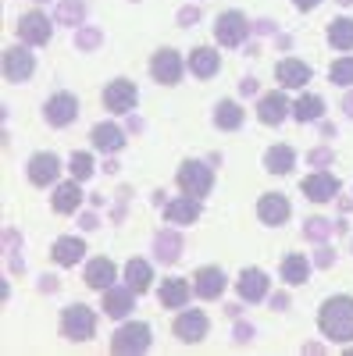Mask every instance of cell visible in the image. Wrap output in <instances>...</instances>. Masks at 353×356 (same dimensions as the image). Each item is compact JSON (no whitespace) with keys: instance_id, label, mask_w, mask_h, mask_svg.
I'll use <instances>...</instances> for the list:
<instances>
[{"instance_id":"obj_1","label":"cell","mask_w":353,"mask_h":356,"mask_svg":"<svg viewBox=\"0 0 353 356\" xmlns=\"http://www.w3.org/2000/svg\"><path fill=\"white\" fill-rule=\"evenodd\" d=\"M317 328L332 342H350L353 339V296H332L321 303Z\"/></svg>"},{"instance_id":"obj_2","label":"cell","mask_w":353,"mask_h":356,"mask_svg":"<svg viewBox=\"0 0 353 356\" xmlns=\"http://www.w3.org/2000/svg\"><path fill=\"white\" fill-rule=\"evenodd\" d=\"M61 335H65L68 342L93 339V335H97V317H93V310L82 307V303L65 307V314H61Z\"/></svg>"},{"instance_id":"obj_3","label":"cell","mask_w":353,"mask_h":356,"mask_svg":"<svg viewBox=\"0 0 353 356\" xmlns=\"http://www.w3.org/2000/svg\"><path fill=\"white\" fill-rule=\"evenodd\" d=\"M150 349V324H122L114 335H111V353H122V356H132V353H146Z\"/></svg>"},{"instance_id":"obj_4","label":"cell","mask_w":353,"mask_h":356,"mask_svg":"<svg viewBox=\"0 0 353 356\" xmlns=\"http://www.w3.org/2000/svg\"><path fill=\"white\" fill-rule=\"evenodd\" d=\"M250 36V22L243 11H225L218 15V25H214V40L221 47H243Z\"/></svg>"},{"instance_id":"obj_5","label":"cell","mask_w":353,"mask_h":356,"mask_svg":"<svg viewBox=\"0 0 353 356\" xmlns=\"http://www.w3.org/2000/svg\"><path fill=\"white\" fill-rule=\"evenodd\" d=\"M211 186H214V171L207 168V164H200V161H186L182 168H179V189L182 193H189V196H207L211 193Z\"/></svg>"},{"instance_id":"obj_6","label":"cell","mask_w":353,"mask_h":356,"mask_svg":"<svg viewBox=\"0 0 353 356\" xmlns=\"http://www.w3.org/2000/svg\"><path fill=\"white\" fill-rule=\"evenodd\" d=\"M207 328H211V321H207V314H200V310H182L179 317H175V339L186 342V346L207 339Z\"/></svg>"},{"instance_id":"obj_7","label":"cell","mask_w":353,"mask_h":356,"mask_svg":"<svg viewBox=\"0 0 353 356\" xmlns=\"http://www.w3.org/2000/svg\"><path fill=\"white\" fill-rule=\"evenodd\" d=\"M75 114H79V100H75L72 93H54V97L47 100V107H43L47 125H54V129L72 125V122H75Z\"/></svg>"},{"instance_id":"obj_8","label":"cell","mask_w":353,"mask_h":356,"mask_svg":"<svg viewBox=\"0 0 353 356\" xmlns=\"http://www.w3.org/2000/svg\"><path fill=\"white\" fill-rule=\"evenodd\" d=\"M136 86L129 82V79H114V82H107V89H104V107L107 111H114V114H129L132 107H136Z\"/></svg>"},{"instance_id":"obj_9","label":"cell","mask_w":353,"mask_h":356,"mask_svg":"<svg viewBox=\"0 0 353 356\" xmlns=\"http://www.w3.org/2000/svg\"><path fill=\"white\" fill-rule=\"evenodd\" d=\"M18 36L25 47H43L50 40V18L43 11H29L22 22H18Z\"/></svg>"},{"instance_id":"obj_10","label":"cell","mask_w":353,"mask_h":356,"mask_svg":"<svg viewBox=\"0 0 353 356\" xmlns=\"http://www.w3.org/2000/svg\"><path fill=\"white\" fill-rule=\"evenodd\" d=\"M25 171H29V182L33 186H54L57 175H61V161H57V154H33Z\"/></svg>"},{"instance_id":"obj_11","label":"cell","mask_w":353,"mask_h":356,"mask_svg":"<svg viewBox=\"0 0 353 356\" xmlns=\"http://www.w3.org/2000/svg\"><path fill=\"white\" fill-rule=\"evenodd\" d=\"M300 189H304V196L314 200V203H329L332 196H339V178L329 175V171H314V175L304 178Z\"/></svg>"},{"instance_id":"obj_12","label":"cell","mask_w":353,"mask_h":356,"mask_svg":"<svg viewBox=\"0 0 353 356\" xmlns=\"http://www.w3.org/2000/svg\"><path fill=\"white\" fill-rule=\"evenodd\" d=\"M150 75L164 86H175L182 79V57L175 54V50H157L154 54V61H150Z\"/></svg>"},{"instance_id":"obj_13","label":"cell","mask_w":353,"mask_h":356,"mask_svg":"<svg viewBox=\"0 0 353 356\" xmlns=\"http://www.w3.org/2000/svg\"><path fill=\"white\" fill-rule=\"evenodd\" d=\"M33 72H36V57L29 54L25 47H11V50H4V75H8L11 82H25Z\"/></svg>"},{"instance_id":"obj_14","label":"cell","mask_w":353,"mask_h":356,"mask_svg":"<svg viewBox=\"0 0 353 356\" xmlns=\"http://www.w3.org/2000/svg\"><path fill=\"white\" fill-rule=\"evenodd\" d=\"M257 218L264 221V225H285L289 221V200L282 196V193H264L260 196V203H257Z\"/></svg>"},{"instance_id":"obj_15","label":"cell","mask_w":353,"mask_h":356,"mask_svg":"<svg viewBox=\"0 0 353 356\" xmlns=\"http://www.w3.org/2000/svg\"><path fill=\"white\" fill-rule=\"evenodd\" d=\"M235 289H240V296L246 303H260V300H268V275L257 271V267H246L240 275V282H235Z\"/></svg>"},{"instance_id":"obj_16","label":"cell","mask_w":353,"mask_h":356,"mask_svg":"<svg viewBox=\"0 0 353 356\" xmlns=\"http://www.w3.org/2000/svg\"><path fill=\"white\" fill-rule=\"evenodd\" d=\"M275 79H279L282 89H300V86L311 82V68L304 61H297V57H285V61L275 65Z\"/></svg>"},{"instance_id":"obj_17","label":"cell","mask_w":353,"mask_h":356,"mask_svg":"<svg viewBox=\"0 0 353 356\" xmlns=\"http://www.w3.org/2000/svg\"><path fill=\"white\" fill-rule=\"evenodd\" d=\"M289 111H292V107H289V100H285L282 89H279V93L260 97V104H257V118H260L264 125H282Z\"/></svg>"},{"instance_id":"obj_18","label":"cell","mask_w":353,"mask_h":356,"mask_svg":"<svg viewBox=\"0 0 353 356\" xmlns=\"http://www.w3.org/2000/svg\"><path fill=\"white\" fill-rule=\"evenodd\" d=\"M114 278H118V267H114V260H107V257H97V260H90V264H86V285H90V289H100V292H107V289L114 285Z\"/></svg>"},{"instance_id":"obj_19","label":"cell","mask_w":353,"mask_h":356,"mask_svg":"<svg viewBox=\"0 0 353 356\" xmlns=\"http://www.w3.org/2000/svg\"><path fill=\"white\" fill-rule=\"evenodd\" d=\"M154 257L161 264H175V260L182 257V235L175 232V228H161L154 235Z\"/></svg>"},{"instance_id":"obj_20","label":"cell","mask_w":353,"mask_h":356,"mask_svg":"<svg viewBox=\"0 0 353 356\" xmlns=\"http://www.w3.org/2000/svg\"><path fill=\"white\" fill-rule=\"evenodd\" d=\"M193 289L200 300H218V296L225 292V275L218 271V267H200L196 278H193Z\"/></svg>"},{"instance_id":"obj_21","label":"cell","mask_w":353,"mask_h":356,"mask_svg":"<svg viewBox=\"0 0 353 356\" xmlns=\"http://www.w3.org/2000/svg\"><path fill=\"white\" fill-rule=\"evenodd\" d=\"M132 289L125 285H111L107 292H104V314L107 317H114V321H122V317H129V310H132Z\"/></svg>"},{"instance_id":"obj_22","label":"cell","mask_w":353,"mask_h":356,"mask_svg":"<svg viewBox=\"0 0 353 356\" xmlns=\"http://www.w3.org/2000/svg\"><path fill=\"white\" fill-rule=\"evenodd\" d=\"M90 139H93L97 150H104V154H118V150L125 146V132L118 129L114 122H100V125H93Z\"/></svg>"},{"instance_id":"obj_23","label":"cell","mask_w":353,"mask_h":356,"mask_svg":"<svg viewBox=\"0 0 353 356\" xmlns=\"http://www.w3.org/2000/svg\"><path fill=\"white\" fill-rule=\"evenodd\" d=\"M164 218L171 221V225H193L196 218H200V200L196 196H179V200H171L168 207H164Z\"/></svg>"},{"instance_id":"obj_24","label":"cell","mask_w":353,"mask_h":356,"mask_svg":"<svg viewBox=\"0 0 353 356\" xmlns=\"http://www.w3.org/2000/svg\"><path fill=\"white\" fill-rule=\"evenodd\" d=\"M218 68H221V54H218V50L196 47V50L189 54V72H193L196 79H211V75H218Z\"/></svg>"},{"instance_id":"obj_25","label":"cell","mask_w":353,"mask_h":356,"mask_svg":"<svg viewBox=\"0 0 353 356\" xmlns=\"http://www.w3.org/2000/svg\"><path fill=\"white\" fill-rule=\"evenodd\" d=\"M189 292H193V285H189L186 278H168V282L161 285V303H164L168 310H179V307L189 303Z\"/></svg>"},{"instance_id":"obj_26","label":"cell","mask_w":353,"mask_h":356,"mask_svg":"<svg viewBox=\"0 0 353 356\" xmlns=\"http://www.w3.org/2000/svg\"><path fill=\"white\" fill-rule=\"evenodd\" d=\"M79 203H82L79 178H75V182H61V186L54 189V211H57V214H72V211H79Z\"/></svg>"},{"instance_id":"obj_27","label":"cell","mask_w":353,"mask_h":356,"mask_svg":"<svg viewBox=\"0 0 353 356\" xmlns=\"http://www.w3.org/2000/svg\"><path fill=\"white\" fill-rule=\"evenodd\" d=\"M150 282H154V271H150V264L146 260H129L125 264V285L132 289V292H146L150 289Z\"/></svg>"},{"instance_id":"obj_28","label":"cell","mask_w":353,"mask_h":356,"mask_svg":"<svg viewBox=\"0 0 353 356\" xmlns=\"http://www.w3.org/2000/svg\"><path fill=\"white\" fill-rule=\"evenodd\" d=\"M214 125L221 129V132H235L243 125V107L235 104V100H221L218 107H214Z\"/></svg>"},{"instance_id":"obj_29","label":"cell","mask_w":353,"mask_h":356,"mask_svg":"<svg viewBox=\"0 0 353 356\" xmlns=\"http://www.w3.org/2000/svg\"><path fill=\"white\" fill-rule=\"evenodd\" d=\"M82 253H86V246H82V239H75V235H65V239H57V243H54V260L61 264V267L79 264Z\"/></svg>"},{"instance_id":"obj_30","label":"cell","mask_w":353,"mask_h":356,"mask_svg":"<svg viewBox=\"0 0 353 356\" xmlns=\"http://www.w3.org/2000/svg\"><path fill=\"white\" fill-rule=\"evenodd\" d=\"M292 164H297V154H292V146H272L268 154H264V168L272 175H289Z\"/></svg>"},{"instance_id":"obj_31","label":"cell","mask_w":353,"mask_h":356,"mask_svg":"<svg viewBox=\"0 0 353 356\" xmlns=\"http://www.w3.org/2000/svg\"><path fill=\"white\" fill-rule=\"evenodd\" d=\"M325 114V100L321 97H314V93H304L297 104H292V118H297V122H317V118Z\"/></svg>"},{"instance_id":"obj_32","label":"cell","mask_w":353,"mask_h":356,"mask_svg":"<svg viewBox=\"0 0 353 356\" xmlns=\"http://www.w3.org/2000/svg\"><path fill=\"white\" fill-rule=\"evenodd\" d=\"M307 275H311V264H307L304 253H289V257L282 260V282L300 285V282H307Z\"/></svg>"},{"instance_id":"obj_33","label":"cell","mask_w":353,"mask_h":356,"mask_svg":"<svg viewBox=\"0 0 353 356\" xmlns=\"http://www.w3.org/2000/svg\"><path fill=\"white\" fill-rule=\"evenodd\" d=\"M329 43L336 50H353V18H336L329 25Z\"/></svg>"},{"instance_id":"obj_34","label":"cell","mask_w":353,"mask_h":356,"mask_svg":"<svg viewBox=\"0 0 353 356\" xmlns=\"http://www.w3.org/2000/svg\"><path fill=\"white\" fill-rule=\"evenodd\" d=\"M343 228H346L343 221H339V225H332V221H325V218H311V221L304 225V235H307L311 243H325L329 235H336V232L343 235Z\"/></svg>"},{"instance_id":"obj_35","label":"cell","mask_w":353,"mask_h":356,"mask_svg":"<svg viewBox=\"0 0 353 356\" xmlns=\"http://www.w3.org/2000/svg\"><path fill=\"white\" fill-rule=\"evenodd\" d=\"M54 18L61 22V25H82V18H86L82 0H61V4H57V11H54Z\"/></svg>"},{"instance_id":"obj_36","label":"cell","mask_w":353,"mask_h":356,"mask_svg":"<svg viewBox=\"0 0 353 356\" xmlns=\"http://www.w3.org/2000/svg\"><path fill=\"white\" fill-rule=\"evenodd\" d=\"M332 86H353V57H339V61L329 68Z\"/></svg>"},{"instance_id":"obj_37","label":"cell","mask_w":353,"mask_h":356,"mask_svg":"<svg viewBox=\"0 0 353 356\" xmlns=\"http://www.w3.org/2000/svg\"><path fill=\"white\" fill-rule=\"evenodd\" d=\"M68 171L79 178V182H86V178L93 175V157H90V154H82V150H79V154H72V161H68Z\"/></svg>"},{"instance_id":"obj_38","label":"cell","mask_w":353,"mask_h":356,"mask_svg":"<svg viewBox=\"0 0 353 356\" xmlns=\"http://www.w3.org/2000/svg\"><path fill=\"white\" fill-rule=\"evenodd\" d=\"M100 40H104L100 29H93V25H82L79 33H75V47H79V50H97Z\"/></svg>"},{"instance_id":"obj_39","label":"cell","mask_w":353,"mask_h":356,"mask_svg":"<svg viewBox=\"0 0 353 356\" xmlns=\"http://www.w3.org/2000/svg\"><path fill=\"white\" fill-rule=\"evenodd\" d=\"M253 335H257V332H253V324H250V321H240V324H235V332H232V339L240 342V346L253 342Z\"/></svg>"},{"instance_id":"obj_40","label":"cell","mask_w":353,"mask_h":356,"mask_svg":"<svg viewBox=\"0 0 353 356\" xmlns=\"http://www.w3.org/2000/svg\"><path fill=\"white\" fill-rule=\"evenodd\" d=\"M314 168H329L332 164V150H329V146H317V150H311V157H307Z\"/></svg>"},{"instance_id":"obj_41","label":"cell","mask_w":353,"mask_h":356,"mask_svg":"<svg viewBox=\"0 0 353 356\" xmlns=\"http://www.w3.org/2000/svg\"><path fill=\"white\" fill-rule=\"evenodd\" d=\"M314 264H317V267H332V264H336V253H332L329 246H321V250L314 253Z\"/></svg>"},{"instance_id":"obj_42","label":"cell","mask_w":353,"mask_h":356,"mask_svg":"<svg viewBox=\"0 0 353 356\" xmlns=\"http://www.w3.org/2000/svg\"><path fill=\"white\" fill-rule=\"evenodd\" d=\"M193 22H200V8H182V11H179V25L189 29Z\"/></svg>"},{"instance_id":"obj_43","label":"cell","mask_w":353,"mask_h":356,"mask_svg":"<svg viewBox=\"0 0 353 356\" xmlns=\"http://www.w3.org/2000/svg\"><path fill=\"white\" fill-rule=\"evenodd\" d=\"M240 93H243V97H253V93H257V79H250V75H246V79L240 82Z\"/></svg>"},{"instance_id":"obj_44","label":"cell","mask_w":353,"mask_h":356,"mask_svg":"<svg viewBox=\"0 0 353 356\" xmlns=\"http://www.w3.org/2000/svg\"><path fill=\"white\" fill-rule=\"evenodd\" d=\"M272 310H289V296L285 292H275L272 296Z\"/></svg>"},{"instance_id":"obj_45","label":"cell","mask_w":353,"mask_h":356,"mask_svg":"<svg viewBox=\"0 0 353 356\" xmlns=\"http://www.w3.org/2000/svg\"><path fill=\"white\" fill-rule=\"evenodd\" d=\"M253 29H257L260 36H272V33H275V22H268V18H264V22H257Z\"/></svg>"},{"instance_id":"obj_46","label":"cell","mask_w":353,"mask_h":356,"mask_svg":"<svg viewBox=\"0 0 353 356\" xmlns=\"http://www.w3.org/2000/svg\"><path fill=\"white\" fill-rule=\"evenodd\" d=\"M40 289H43V292H57V278H54V275H43V278H40Z\"/></svg>"},{"instance_id":"obj_47","label":"cell","mask_w":353,"mask_h":356,"mask_svg":"<svg viewBox=\"0 0 353 356\" xmlns=\"http://www.w3.org/2000/svg\"><path fill=\"white\" fill-rule=\"evenodd\" d=\"M79 225H82L86 232H93V228H97V214H82V221H79Z\"/></svg>"},{"instance_id":"obj_48","label":"cell","mask_w":353,"mask_h":356,"mask_svg":"<svg viewBox=\"0 0 353 356\" xmlns=\"http://www.w3.org/2000/svg\"><path fill=\"white\" fill-rule=\"evenodd\" d=\"M343 111H346V118H353V93L343 97Z\"/></svg>"},{"instance_id":"obj_49","label":"cell","mask_w":353,"mask_h":356,"mask_svg":"<svg viewBox=\"0 0 353 356\" xmlns=\"http://www.w3.org/2000/svg\"><path fill=\"white\" fill-rule=\"evenodd\" d=\"M292 4H297L300 11H311V8H317V0H292Z\"/></svg>"},{"instance_id":"obj_50","label":"cell","mask_w":353,"mask_h":356,"mask_svg":"<svg viewBox=\"0 0 353 356\" xmlns=\"http://www.w3.org/2000/svg\"><path fill=\"white\" fill-rule=\"evenodd\" d=\"M339 4H343V8H350V4H353V0H339Z\"/></svg>"}]
</instances>
